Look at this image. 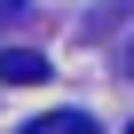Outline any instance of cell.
Instances as JSON below:
<instances>
[{
    "label": "cell",
    "instance_id": "cell-4",
    "mask_svg": "<svg viewBox=\"0 0 134 134\" xmlns=\"http://www.w3.org/2000/svg\"><path fill=\"white\" fill-rule=\"evenodd\" d=\"M126 71H134V40H126Z\"/></svg>",
    "mask_w": 134,
    "mask_h": 134
},
{
    "label": "cell",
    "instance_id": "cell-1",
    "mask_svg": "<svg viewBox=\"0 0 134 134\" xmlns=\"http://www.w3.org/2000/svg\"><path fill=\"white\" fill-rule=\"evenodd\" d=\"M0 79H8V87H32V79H47V55H32V47H8V55H0Z\"/></svg>",
    "mask_w": 134,
    "mask_h": 134
},
{
    "label": "cell",
    "instance_id": "cell-5",
    "mask_svg": "<svg viewBox=\"0 0 134 134\" xmlns=\"http://www.w3.org/2000/svg\"><path fill=\"white\" fill-rule=\"evenodd\" d=\"M126 134H134V126H126Z\"/></svg>",
    "mask_w": 134,
    "mask_h": 134
},
{
    "label": "cell",
    "instance_id": "cell-2",
    "mask_svg": "<svg viewBox=\"0 0 134 134\" xmlns=\"http://www.w3.org/2000/svg\"><path fill=\"white\" fill-rule=\"evenodd\" d=\"M24 134H103V126H95L87 110H47V118H32Z\"/></svg>",
    "mask_w": 134,
    "mask_h": 134
},
{
    "label": "cell",
    "instance_id": "cell-3",
    "mask_svg": "<svg viewBox=\"0 0 134 134\" xmlns=\"http://www.w3.org/2000/svg\"><path fill=\"white\" fill-rule=\"evenodd\" d=\"M16 16H24V0H0V24H16Z\"/></svg>",
    "mask_w": 134,
    "mask_h": 134
}]
</instances>
